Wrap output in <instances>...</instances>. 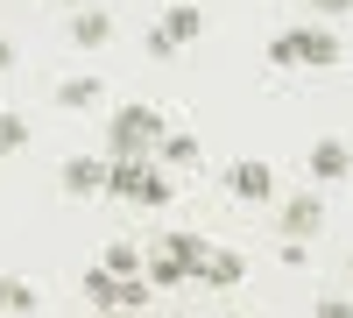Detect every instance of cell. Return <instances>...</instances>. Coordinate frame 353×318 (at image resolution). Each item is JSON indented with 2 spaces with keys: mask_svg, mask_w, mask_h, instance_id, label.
<instances>
[{
  "mask_svg": "<svg viewBox=\"0 0 353 318\" xmlns=\"http://www.w3.org/2000/svg\"><path fill=\"white\" fill-rule=\"evenodd\" d=\"M269 64H276V71H332V64H339V36H332V28H318V21L283 28V36L269 43Z\"/></svg>",
  "mask_w": 353,
  "mask_h": 318,
  "instance_id": "obj_1",
  "label": "cell"
},
{
  "mask_svg": "<svg viewBox=\"0 0 353 318\" xmlns=\"http://www.w3.org/2000/svg\"><path fill=\"white\" fill-rule=\"evenodd\" d=\"M170 128H163V113L156 106H121L106 121V149H113V163H149V149L163 141Z\"/></svg>",
  "mask_w": 353,
  "mask_h": 318,
  "instance_id": "obj_2",
  "label": "cell"
},
{
  "mask_svg": "<svg viewBox=\"0 0 353 318\" xmlns=\"http://www.w3.org/2000/svg\"><path fill=\"white\" fill-rule=\"evenodd\" d=\"M198 262H205V241H198V234H184V226L163 234L156 255H149V290H176V283H191Z\"/></svg>",
  "mask_w": 353,
  "mask_h": 318,
  "instance_id": "obj_3",
  "label": "cell"
},
{
  "mask_svg": "<svg viewBox=\"0 0 353 318\" xmlns=\"http://www.w3.org/2000/svg\"><path fill=\"white\" fill-rule=\"evenodd\" d=\"M106 191L128 206H170V177L149 163H106Z\"/></svg>",
  "mask_w": 353,
  "mask_h": 318,
  "instance_id": "obj_4",
  "label": "cell"
},
{
  "mask_svg": "<svg viewBox=\"0 0 353 318\" xmlns=\"http://www.w3.org/2000/svg\"><path fill=\"white\" fill-rule=\"evenodd\" d=\"M276 226H283V241H311L318 226H325V206H318V191H297V198H283Z\"/></svg>",
  "mask_w": 353,
  "mask_h": 318,
  "instance_id": "obj_5",
  "label": "cell"
},
{
  "mask_svg": "<svg viewBox=\"0 0 353 318\" xmlns=\"http://www.w3.org/2000/svg\"><path fill=\"white\" fill-rule=\"evenodd\" d=\"M304 170H311L318 184H339V177H353V149H346L339 135H325V141H311V156H304Z\"/></svg>",
  "mask_w": 353,
  "mask_h": 318,
  "instance_id": "obj_6",
  "label": "cell"
},
{
  "mask_svg": "<svg viewBox=\"0 0 353 318\" xmlns=\"http://www.w3.org/2000/svg\"><path fill=\"white\" fill-rule=\"evenodd\" d=\"M226 191L248 198V206H261V198H276V177H269V163H233L226 170Z\"/></svg>",
  "mask_w": 353,
  "mask_h": 318,
  "instance_id": "obj_7",
  "label": "cell"
},
{
  "mask_svg": "<svg viewBox=\"0 0 353 318\" xmlns=\"http://www.w3.org/2000/svg\"><path fill=\"white\" fill-rule=\"evenodd\" d=\"M156 36H163L170 50H184V43H198V36H205V14L191 8V0H176V8H170V14L156 21Z\"/></svg>",
  "mask_w": 353,
  "mask_h": 318,
  "instance_id": "obj_8",
  "label": "cell"
},
{
  "mask_svg": "<svg viewBox=\"0 0 353 318\" xmlns=\"http://www.w3.org/2000/svg\"><path fill=\"white\" fill-rule=\"evenodd\" d=\"M198 276L212 283V290H233V283L248 276V262H241V255H233V248H205V262H198Z\"/></svg>",
  "mask_w": 353,
  "mask_h": 318,
  "instance_id": "obj_9",
  "label": "cell"
},
{
  "mask_svg": "<svg viewBox=\"0 0 353 318\" xmlns=\"http://www.w3.org/2000/svg\"><path fill=\"white\" fill-rule=\"evenodd\" d=\"M106 36H113V14L106 8H71V43L78 50H99Z\"/></svg>",
  "mask_w": 353,
  "mask_h": 318,
  "instance_id": "obj_10",
  "label": "cell"
},
{
  "mask_svg": "<svg viewBox=\"0 0 353 318\" xmlns=\"http://www.w3.org/2000/svg\"><path fill=\"white\" fill-rule=\"evenodd\" d=\"M64 191H71V198L106 191V163H99V156H71V163H64Z\"/></svg>",
  "mask_w": 353,
  "mask_h": 318,
  "instance_id": "obj_11",
  "label": "cell"
},
{
  "mask_svg": "<svg viewBox=\"0 0 353 318\" xmlns=\"http://www.w3.org/2000/svg\"><path fill=\"white\" fill-rule=\"evenodd\" d=\"M0 311H8V318H36V283L0 276Z\"/></svg>",
  "mask_w": 353,
  "mask_h": 318,
  "instance_id": "obj_12",
  "label": "cell"
},
{
  "mask_svg": "<svg viewBox=\"0 0 353 318\" xmlns=\"http://www.w3.org/2000/svg\"><path fill=\"white\" fill-rule=\"evenodd\" d=\"M99 92H106L99 78H64V85H57V106H71V113H85V106H99Z\"/></svg>",
  "mask_w": 353,
  "mask_h": 318,
  "instance_id": "obj_13",
  "label": "cell"
},
{
  "mask_svg": "<svg viewBox=\"0 0 353 318\" xmlns=\"http://www.w3.org/2000/svg\"><path fill=\"white\" fill-rule=\"evenodd\" d=\"M85 297H92L99 311H121V276L113 269H85Z\"/></svg>",
  "mask_w": 353,
  "mask_h": 318,
  "instance_id": "obj_14",
  "label": "cell"
},
{
  "mask_svg": "<svg viewBox=\"0 0 353 318\" xmlns=\"http://www.w3.org/2000/svg\"><path fill=\"white\" fill-rule=\"evenodd\" d=\"M14 149H28V121L14 106H0V156H14Z\"/></svg>",
  "mask_w": 353,
  "mask_h": 318,
  "instance_id": "obj_15",
  "label": "cell"
},
{
  "mask_svg": "<svg viewBox=\"0 0 353 318\" xmlns=\"http://www.w3.org/2000/svg\"><path fill=\"white\" fill-rule=\"evenodd\" d=\"M99 269H113V276H141V248H134V241H113Z\"/></svg>",
  "mask_w": 353,
  "mask_h": 318,
  "instance_id": "obj_16",
  "label": "cell"
},
{
  "mask_svg": "<svg viewBox=\"0 0 353 318\" xmlns=\"http://www.w3.org/2000/svg\"><path fill=\"white\" fill-rule=\"evenodd\" d=\"M156 156H163V163H198V135H163Z\"/></svg>",
  "mask_w": 353,
  "mask_h": 318,
  "instance_id": "obj_17",
  "label": "cell"
},
{
  "mask_svg": "<svg viewBox=\"0 0 353 318\" xmlns=\"http://www.w3.org/2000/svg\"><path fill=\"white\" fill-rule=\"evenodd\" d=\"M311 318H353V297H318Z\"/></svg>",
  "mask_w": 353,
  "mask_h": 318,
  "instance_id": "obj_18",
  "label": "cell"
},
{
  "mask_svg": "<svg viewBox=\"0 0 353 318\" xmlns=\"http://www.w3.org/2000/svg\"><path fill=\"white\" fill-rule=\"evenodd\" d=\"M311 14L318 21H339V14H353V0H311Z\"/></svg>",
  "mask_w": 353,
  "mask_h": 318,
  "instance_id": "obj_19",
  "label": "cell"
},
{
  "mask_svg": "<svg viewBox=\"0 0 353 318\" xmlns=\"http://www.w3.org/2000/svg\"><path fill=\"white\" fill-rule=\"evenodd\" d=\"M0 71H14V43H0Z\"/></svg>",
  "mask_w": 353,
  "mask_h": 318,
  "instance_id": "obj_20",
  "label": "cell"
},
{
  "mask_svg": "<svg viewBox=\"0 0 353 318\" xmlns=\"http://www.w3.org/2000/svg\"><path fill=\"white\" fill-rule=\"evenodd\" d=\"M346 297H353V255H346Z\"/></svg>",
  "mask_w": 353,
  "mask_h": 318,
  "instance_id": "obj_21",
  "label": "cell"
},
{
  "mask_svg": "<svg viewBox=\"0 0 353 318\" xmlns=\"http://www.w3.org/2000/svg\"><path fill=\"white\" fill-rule=\"evenodd\" d=\"M57 8H78V0H57Z\"/></svg>",
  "mask_w": 353,
  "mask_h": 318,
  "instance_id": "obj_22",
  "label": "cell"
},
{
  "mask_svg": "<svg viewBox=\"0 0 353 318\" xmlns=\"http://www.w3.org/2000/svg\"><path fill=\"white\" fill-rule=\"evenodd\" d=\"M121 318H141V311H121Z\"/></svg>",
  "mask_w": 353,
  "mask_h": 318,
  "instance_id": "obj_23",
  "label": "cell"
}]
</instances>
